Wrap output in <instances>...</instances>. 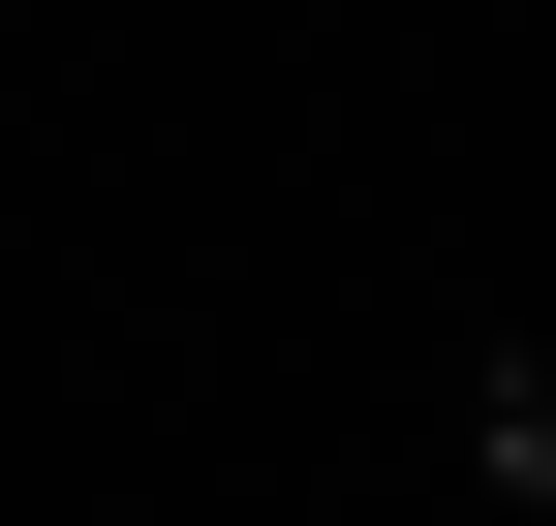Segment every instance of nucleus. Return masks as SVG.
<instances>
[{"mask_svg": "<svg viewBox=\"0 0 556 526\" xmlns=\"http://www.w3.org/2000/svg\"><path fill=\"white\" fill-rule=\"evenodd\" d=\"M495 496H526V526H556V372H495Z\"/></svg>", "mask_w": 556, "mask_h": 526, "instance_id": "nucleus-1", "label": "nucleus"}]
</instances>
